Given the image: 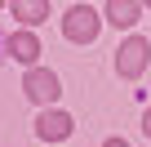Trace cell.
<instances>
[{
	"mask_svg": "<svg viewBox=\"0 0 151 147\" xmlns=\"http://www.w3.org/2000/svg\"><path fill=\"white\" fill-rule=\"evenodd\" d=\"M14 18H22L27 27H36V22H45V18H49V5H45V0H31V5H14Z\"/></svg>",
	"mask_w": 151,
	"mask_h": 147,
	"instance_id": "52a82bcc",
	"label": "cell"
},
{
	"mask_svg": "<svg viewBox=\"0 0 151 147\" xmlns=\"http://www.w3.org/2000/svg\"><path fill=\"white\" fill-rule=\"evenodd\" d=\"M5 45H9V54H14L18 62H36V58H40V40H36L31 31H14Z\"/></svg>",
	"mask_w": 151,
	"mask_h": 147,
	"instance_id": "5b68a950",
	"label": "cell"
},
{
	"mask_svg": "<svg viewBox=\"0 0 151 147\" xmlns=\"http://www.w3.org/2000/svg\"><path fill=\"white\" fill-rule=\"evenodd\" d=\"M142 129H147V134H151V107H147V116H142Z\"/></svg>",
	"mask_w": 151,
	"mask_h": 147,
	"instance_id": "ba28073f",
	"label": "cell"
},
{
	"mask_svg": "<svg viewBox=\"0 0 151 147\" xmlns=\"http://www.w3.org/2000/svg\"><path fill=\"white\" fill-rule=\"evenodd\" d=\"M22 89H27V98H36V103H53V98H58V76L45 71V67H36V71H27Z\"/></svg>",
	"mask_w": 151,
	"mask_h": 147,
	"instance_id": "3957f363",
	"label": "cell"
},
{
	"mask_svg": "<svg viewBox=\"0 0 151 147\" xmlns=\"http://www.w3.org/2000/svg\"><path fill=\"white\" fill-rule=\"evenodd\" d=\"M62 36L76 40V45L93 40V36H98V9H89V5H71V9L62 14Z\"/></svg>",
	"mask_w": 151,
	"mask_h": 147,
	"instance_id": "6da1fadb",
	"label": "cell"
},
{
	"mask_svg": "<svg viewBox=\"0 0 151 147\" xmlns=\"http://www.w3.org/2000/svg\"><path fill=\"white\" fill-rule=\"evenodd\" d=\"M107 147H124V138H107Z\"/></svg>",
	"mask_w": 151,
	"mask_h": 147,
	"instance_id": "9c48e42d",
	"label": "cell"
},
{
	"mask_svg": "<svg viewBox=\"0 0 151 147\" xmlns=\"http://www.w3.org/2000/svg\"><path fill=\"white\" fill-rule=\"evenodd\" d=\"M116 67H120V76H138V71L147 67V40L142 36H133V40H124L120 45V54H116Z\"/></svg>",
	"mask_w": 151,
	"mask_h": 147,
	"instance_id": "7a4b0ae2",
	"label": "cell"
},
{
	"mask_svg": "<svg viewBox=\"0 0 151 147\" xmlns=\"http://www.w3.org/2000/svg\"><path fill=\"white\" fill-rule=\"evenodd\" d=\"M116 27H129L133 18H138V5H129V0H107V9H102Z\"/></svg>",
	"mask_w": 151,
	"mask_h": 147,
	"instance_id": "8992f818",
	"label": "cell"
},
{
	"mask_svg": "<svg viewBox=\"0 0 151 147\" xmlns=\"http://www.w3.org/2000/svg\"><path fill=\"white\" fill-rule=\"evenodd\" d=\"M36 134H40L45 143H62V138L71 134V116H67V112H40Z\"/></svg>",
	"mask_w": 151,
	"mask_h": 147,
	"instance_id": "277c9868",
	"label": "cell"
}]
</instances>
